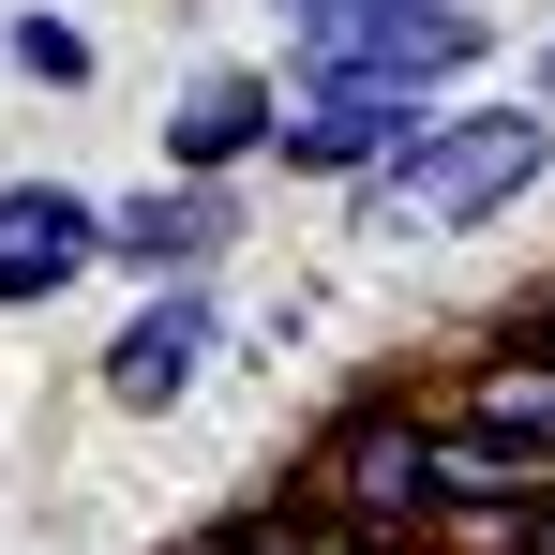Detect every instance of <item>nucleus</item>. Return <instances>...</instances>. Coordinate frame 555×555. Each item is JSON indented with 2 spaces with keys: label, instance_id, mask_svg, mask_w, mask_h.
<instances>
[{
  "label": "nucleus",
  "instance_id": "obj_10",
  "mask_svg": "<svg viewBox=\"0 0 555 555\" xmlns=\"http://www.w3.org/2000/svg\"><path fill=\"white\" fill-rule=\"evenodd\" d=\"M0 61H15L30 91H91V30H76V15H46V0H30V15H0Z\"/></svg>",
  "mask_w": 555,
  "mask_h": 555
},
{
  "label": "nucleus",
  "instance_id": "obj_6",
  "mask_svg": "<svg viewBox=\"0 0 555 555\" xmlns=\"http://www.w3.org/2000/svg\"><path fill=\"white\" fill-rule=\"evenodd\" d=\"M105 271V195L76 181H0V315H46L61 285Z\"/></svg>",
  "mask_w": 555,
  "mask_h": 555
},
{
  "label": "nucleus",
  "instance_id": "obj_5",
  "mask_svg": "<svg viewBox=\"0 0 555 555\" xmlns=\"http://www.w3.org/2000/svg\"><path fill=\"white\" fill-rule=\"evenodd\" d=\"M225 241H241V181H135V195H105V271H135V300L151 285H210Z\"/></svg>",
  "mask_w": 555,
  "mask_h": 555
},
{
  "label": "nucleus",
  "instance_id": "obj_9",
  "mask_svg": "<svg viewBox=\"0 0 555 555\" xmlns=\"http://www.w3.org/2000/svg\"><path fill=\"white\" fill-rule=\"evenodd\" d=\"M465 436H511V451H555V346H495V361L451 390Z\"/></svg>",
  "mask_w": 555,
  "mask_h": 555
},
{
  "label": "nucleus",
  "instance_id": "obj_14",
  "mask_svg": "<svg viewBox=\"0 0 555 555\" xmlns=\"http://www.w3.org/2000/svg\"><path fill=\"white\" fill-rule=\"evenodd\" d=\"M526 555H555V511H541V526H526Z\"/></svg>",
  "mask_w": 555,
  "mask_h": 555
},
{
  "label": "nucleus",
  "instance_id": "obj_8",
  "mask_svg": "<svg viewBox=\"0 0 555 555\" xmlns=\"http://www.w3.org/2000/svg\"><path fill=\"white\" fill-rule=\"evenodd\" d=\"M436 511H555V451L465 436L451 405H436Z\"/></svg>",
  "mask_w": 555,
  "mask_h": 555
},
{
  "label": "nucleus",
  "instance_id": "obj_4",
  "mask_svg": "<svg viewBox=\"0 0 555 555\" xmlns=\"http://www.w3.org/2000/svg\"><path fill=\"white\" fill-rule=\"evenodd\" d=\"M225 361V315H210V285H151L120 331H105V405L120 421H166V405H195V375Z\"/></svg>",
  "mask_w": 555,
  "mask_h": 555
},
{
  "label": "nucleus",
  "instance_id": "obj_1",
  "mask_svg": "<svg viewBox=\"0 0 555 555\" xmlns=\"http://www.w3.org/2000/svg\"><path fill=\"white\" fill-rule=\"evenodd\" d=\"M300 495H315L346 541H436V405H421L405 375L346 390V405L315 421V451H300Z\"/></svg>",
  "mask_w": 555,
  "mask_h": 555
},
{
  "label": "nucleus",
  "instance_id": "obj_13",
  "mask_svg": "<svg viewBox=\"0 0 555 555\" xmlns=\"http://www.w3.org/2000/svg\"><path fill=\"white\" fill-rule=\"evenodd\" d=\"M526 346H555V300H541V315H526Z\"/></svg>",
  "mask_w": 555,
  "mask_h": 555
},
{
  "label": "nucleus",
  "instance_id": "obj_11",
  "mask_svg": "<svg viewBox=\"0 0 555 555\" xmlns=\"http://www.w3.org/2000/svg\"><path fill=\"white\" fill-rule=\"evenodd\" d=\"M526 91H555V30H541V61H526Z\"/></svg>",
  "mask_w": 555,
  "mask_h": 555
},
{
  "label": "nucleus",
  "instance_id": "obj_7",
  "mask_svg": "<svg viewBox=\"0 0 555 555\" xmlns=\"http://www.w3.org/2000/svg\"><path fill=\"white\" fill-rule=\"evenodd\" d=\"M271 135H285V76L210 61V76L166 105V181H241V166H271Z\"/></svg>",
  "mask_w": 555,
  "mask_h": 555
},
{
  "label": "nucleus",
  "instance_id": "obj_12",
  "mask_svg": "<svg viewBox=\"0 0 555 555\" xmlns=\"http://www.w3.org/2000/svg\"><path fill=\"white\" fill-rule=\"evenodd\" d=\"M346 555H436V541H346Z\"/></svg>",
  "mask_w": 555,
  "mask_h": 555
},
{
  "label": "nucleus",
  "instance_id": "obj_3",
  "mask_svg": "<svg viewBox=\"0 0 555 555\" xmlns=\"http://www.w3.org/2000/svg\"><path fill=\"white\" fill-rule=\"evenodd\" d=\"M495 61V15L480 0H436V15H390V30H346V46H300L285 76H300V105L315 91H375V105H451L465 76Z\"/></svg>",
  "mask_w": 555,
  "mask_h": 555
},
{
  "label": "nucleus",
  "instance_id": "obj_2",
  "mask_svg": "<svg viewBox=\"0 0 555 555\" xmlns=\"http://www.w3.org/2000/svg\"><path fill=\"white\" fill-rule=\"evenodd\" d=\"M555 166V120H541V91L526 105H436V135L390 166V181H361V241H390V225H495L511 195Z\"/></svg>",
  "mask_w": 555,
  "mask_h": 555
}]
</instances>
